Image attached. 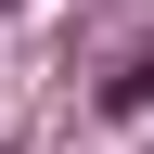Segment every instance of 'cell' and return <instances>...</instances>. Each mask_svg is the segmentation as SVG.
<instances>
[{
	"instance_id": "6da1fadb",
	"label": "cell",
	"mask_w": 154,
	"mask_h": 154,
	"mask_svg": "<svg viewBox=\"0 0 154 154\" xmlns=\"http://www.w3.org/2000/svg\"><path fill=\"white\" fill-rule=\"evenodd\" d=\"M103 116H154V51H128V64L103 77Z\"/></svg>"
},
{
	"instance_id": "7a4b0ae2",
	"label": "cell",
	"mask_w": 154,
	"mask_h": 154,
	"mask_svg": "<svg viewBox=\"0 0 154 154\" xmlns=\"http://www.w3.org/2000/svg\"><path fill=\"white\" fill-rule=\"evenodd\" d=\"M0 13H13V0H0Z\"/></svg>"
}]
</instances>
